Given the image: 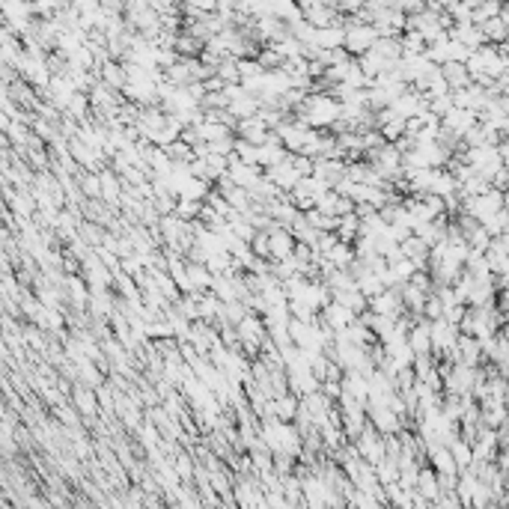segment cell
Returning <instances> with one entry per match:
<instances>
[{"label": "cell", "mask_w": 509, "mask_h": 509, "mask_svg": "<svg viewBox=\"0 0 509 509\" xmlns=\"http://www.w3.org/2000/svg\"><path fill=\"white\" fill-rule=\"evenodd\" d=\"M450 36L459 39V42H464V45L474 48V51H476V48H483L486 42H488V39H486V33H483V27H479L476 21H462V24H453V27H450Z\"/></svg>", "instance_id": "cell-11"}, {"label": "cell", "mask_w": 509, "mask_h": 509, "mask_svg": "<svg viewBox=\"0 0 509 509\" xmlns=\"http://www.w3.org/2000/svg\"><path fill=\"white\" fill-rule=\"evenodd\" d=\"M479 27H483V33H486V39L491 42V45H501V42H509V27H506V21H503L501 16H494V18L483 21Z\"/></svg>", "instance_id": "cell-22"}, {"label": "cell", "mask_w": 509, "mask_h": 509, "mask_svg": "<svg viewBox=\"0 0 509 509\" xmlns=\"http://www.w3.org/2000/svg\"><path fill=\"white\" fill-rule=\"evenodd\" d=\"M322 319L333 328V331H343V328H348L352 322H358V313L352 310V307H345V304H340V301H331L328 307L322 310Z\"/></svg>", "instance_id": "cell-12"}, {"label": "cell", "mask_w": 509, "mask_h": 509, "mask_svg": "<svg viewBox=\"0 0 509 509\" xmlns=\"http://www.w3.org/2000/svg\"><path fill=\"white\" fill-rule=\"evenodd\" d=\"M316 45H319V48H328V51L345 48V24H331V27H322V30L316 33Z\"/></svg>", "instance_id": "cell-15"}, {"label": "cell", "mask_w": 509, "mask_h": 509, "mask_svg": "<svg viewBox=\"0 0 509 509\" xmlns=\"http://www.w3.org/2000/svg\"><path fill=\"white\" fill-rule=\"evenodd\" d=\"M173 464H176V471H179V476H182V483H194V474H197V456H191V453H176Z\"/></svg>", "instance_id": "cell-26"}, {"label": "cell", "mask_w": 509, "mask_h": 509, "mask_svg": "<svg viewBox=\"0 0 509 509\" xmlns=\"http://www.w3.org/2000/svg\"><path fill=\"white\" fill-rule=\"evenodd\" d=\"M476 122H479V113H476V110H471V108H459V105H456V108L441 120V128H447V132H453V135H459V137L464 140L468 128H474Z\"/></svg>", "instance_id": "cell-6"}, {"label": "cell", "mask_w": 509, "mask_h": 509, "mask_svg": "<svg viewBox=\"0 0 509 509\" xmlns=\"http://www.w3.org/2000/svg\"><path fill=\"white\" fill-rule=\"evenodd\" d=\"M209 191H212V182H209V179H200V176H194V173H191V176L182 182L179 197H185V200H206Z\"/></svg>", "instance_id": "cell-19"}, {"label": "cell", "mask_w": 509, "mask_h": 509, "mask_svg": "<svg viewBox=\"0 0 509 509\" xmlns=\"http://www.w3.org/2000/svg\"><path fill=\"white\" fill-rule=\"evenodd\" d=\"M217 6H221V0H185V4H182V16L188 21H197L202 16H212V12H217Z\"/></svg>", "instance_id": "cell-20"}, {"label": "cell", "mask_w": 509, "mask_h": 509, "mask_svg": "<svg viewBox=\"0 0 509 509\" xmlns=\"http://www.w3.org/2000/svg\"><path fill=\"white\" fill-rule=\"evenodd\" d=\"M417 491L420 494H426V498L435 503V498L441 494V479H438V471L435 468H420V476H417Z\"/></svg>", "instance_id": "cell-17"}, {"label": "cell", "mask_w": 509, "mask_h": 509, "mask_svg": "<svg viewBox=\"0 0 509 509\" xmlns=\"http://www.w3.org/2000/svg\"><path fill=\"white\" fill-rule=\"evenodd\" d=\"M337 236H340V241L355 244V239L360 236V217H358V212H348V215H343V217H340Z\"/></svg>", "instance_id": "cell-23"}, {"label": "cell", "mask_w": 509, "mask_h": 509, "mask_svg": "<svg viewBox=\"0 0 509 509\" xmlns=\"http://www.w3.org/2000/svg\"><path fill=\"white\" fill-rule=\"evenodd\" d=\"M441 72H444V78L450 81V86H453V90H462V86L474 84V78H471V69H468V63L450 60V63H444V66H441Z\"/></svg>", "instance_id": "cell-16"}, {"label": "cell", "mask_w": 509, "mask_h": 509, "mask_svg": "<svg viewBox=\"0 0 509 509\" xmlns=\"http://www.w3.org/2000/svg\"><path fill=\"white\" fill-rule=\"evenodd\" d=\"M405 420L408 417H399L390 405H370V423L382 432V435H396L405 429Z\"/></svg>", "instance_id": "cell-4"}, {"label": "cell", "mask_w": 509, "mask_h": 509, "mask_svg": "<svg viewBox=\"0 0 509 509\" xmlns=\"http://www.w3.org/2000/svg\"><path fill=\"white\" fill-rule=\"evenodd\" d=\"M179 4H185V0H179Z\"/></svg>", "instance_id": "cell-33"}, {"label": "cell", "mask_w": 509, "mask_h": 509, "mask_svg": "<svg viewBox=\"0 0 509 509\" xmlns=\"http://www.w3.org/2000/svg\"><path fill=\"white\" fill-rule=\"evenodd\" d=\"M265 176L280 188V191H292V188L301 182V173H298V167H295V161H292V152H289V158L286 161H280V164H271V167H265Z\"/></svg>", "instance_id": "cell-5"}, {"label": "cell", "mask_w": 509, "mask_h": 509, "mask_svg": "<svg viewBox=\"0 0 509 509\" xmlns=\"http://www.w3.org/2000/svg\"><path fill=\"white\" fill-rule=\"evenodd\" d=\"M503 402H506V408H509V387H506V396H503Z\"/></svg>", "instance_id": "cell-32"}, {"label": "cell", "mask_w": 509, "mask_h": 509, "mask_svg": "<svg viewBox=\"0 0 509 509\" xmlns=\"http://www.w3.org/2000/svg\"><path fill=\"white\" fill-rule=\"evenodd\" d=\"M292 113L304 116V120H307L313 128H322V132H328L333 122L343 120V101L333 98L331 93H310Z\"/></svg>", "instance_id": "cell-1"}, {"label": "cell", "mask_w": 509, "mask_h": 509, "mask_svg": "<svg viewBox=\"0 0 509 509\" xmlns=\"http://www.w3.org/2000/svg\"><path fill=\"white\" fill-rule=\"evenodd\" d=\"M236 135L241 140H251V143H256V147H263V143L268 140V135H271V125L256 113V116H247V120H239Z\"/></svg>", "instance_id": "cell-7"}, {"label": "cell", "mask_w": 509, "mask_h": 509, "mask_svg": "<svg viewBox=\"0 0 509 509\" xmlns=\"http://www.w3.org/2000/svg\"><path fill=\"white\" fill-rule=\"evenodd\" d=\"M378 27L370 21H358L355 16H345V51L352 57L367 54L375 42H378Z\"/></svg>", "instance_id": "cell-2"}, {"label": "cell", "mask_w": 509, "mask_h": 509, "mask_svg": "<svg viewBox=\"0 0 509 509\" xmlns=\"http://www.w3.org/2000/svg\"><path fill=\"white\" fill-rule=\"evenodd\" d=\"M501 18L506 21V27H509V4H503V9H501Z\"/></svg>", "instance_id": "cell-31"}, {"label": "cell", "mask_w": 509, "mask_h": 509, "mask_svg": "<svg viewBox=\"0 0 509 509\" xmlns=\"http://www.w3.org/2000/svg\"><path fill=\"white\" fill-rule=\"evenodd\" d=\"M268 239H271V259H289V256L295 253V247H298L295 232L289 229V227L271 229V232H268Z\"/></svg>", "instance_id": "cell-8"}, {"label": "cell", "mask_w": 509, "mask_h": 509, "mask_svg": "<svg viewBox=\"0 0 509 509\" xmlns=\"http://www.w3.org/2000/svg\"><path fill=\"white\" fill-rule=\"evenodd\" d=\"M274 402H278V417L280 420H292V423H295V417L301 411V396L292 394V390H286V394L274 396Z\"/></svg>", "instance_id": "cell-21"}, {"label": "cell", "mask_w": 509, "mask_h": 509, "mask_svg": "<svg viewBox=\"0 0 509 509\" xmlns=\"http://www.w3.org/2000/svg\"><path fill=\"white\" fill-rule=\"evenodd\" d=\"M202 51H206V42H202L200 36H194L191 30H179L176 33V54L179 57H200Z\"/></svg>", "instance_id": "cell-18"}, {"label": "cell", "mask_w": 509, "mask_h": 509, "mask_svg": "<svg viewBox=\"0 0 509 509\" xmlns=\"http://www.w3.org/2000/svg\"><path fill=\"white\" fill-rule=\"evenodd\" d=\"M382 128V135L387 143H396L402 135H405V128H408V120H402V116H394V120H387L384 125H378Z\"/></svg>", "instance_id": "cell-27"}, {"label": "cell", "mask_w": 509, "mask_h": 509, "mask_svg": "<svg viewBox=\"0 0 509 509\" xmlns=\"http://www.w3.org/2000/svg\"><path fill=\"white\" fill-rule=\"evenodd\" d=\"M375 474H378V479H382V486L399 483V459H390V456H384L382 462L375 464Z\"/></svg>", "instance_id": "cell-25"}, {"label": "cell", "mask_w": 509, "mask_h": 509, "mask_svg": "<svg viewBox=\"0 0 509 509\" xmlns=\"http://www.w3.org/2000/svg\"><path fill=\"white\" fill-rule=\"evenodd\" d=\"M343 394L360 399L363 405H370V375L358 370H345L343 375Z\"/></svg>", "instance_id": "cell-10"}, {"label": "cell", "mask_w": 509, "mask_h": 509, "mask_svg": "<svg viewBox=\"0 0 509 509\" xmlns=\"http://www.w3.org/2000/svg\"><path fill=\"white\" fill-rule=\"evenodd\" d=\"M316 176L337 185L343 176H348V158H316Z\"/></svg>", "instance_id": "cell-13"}, {"label": "cell", "mask_w": 509, "mask_h": 509, "mask_svg": "<svg viewBox=\"0 0 509 509\" xmlns=\"http://www.w3.org/2000/svg\"><path fill=\"white\" fill-rule=\"evenodd\" d=\"M363 4H367V0H340V12L343 16H358V12L363 9Z\"/></svg>", "instance_id": "cell-29"}, {"label": "cell", "mask_w": 509, "mask_h": 509, "mask_svg": "<svg viewBox=\"0 0 509 509\" xmlns=\"http://www.w3.org/2000/svg\"><path fill=\"white\" fill-rule=\"evenodd\" d=\"M355 447H358V453L367 459V462H372V464H378L384 456H387V444H384V435L378 432L372 423L363 429V435L360 438H355Z\"/></svg>", "instance_id": "cell-3"}, {"label": "cell", "mask_w": 509, "mask_h": 509, "mask_svg": "<svg viewBox=\"0 0 509 509\" xmlns=\"http://www.w3.org/2000/svg\"><path fill=\"white\" fill-rule=\"evenodd\" d=\"M72 405H75V408L84 414V420L101 414L98 394H96V387H90V384H78L75 390H72Z\"/></svg>", "instance_id": "cell-9"}, {"label": "cell", "mask_w": 509, "mask_h": 509, "mask_svg": "<svg viewBox=\"0 0 509 509\" xmlns=\"http://www.w3.org/2000/svg\"><path fill=\"white\" fill-rule=\"evenodd\" d=\"M498 307H501V310H503V313L509 316V286H503V289H501V298H498Z\"/></svg>", "instance_id": "cell-30"}, {"label": "cell", "mask_w": 509, "mask_h": 509, "mask_svg": "<svg viewBox=\"0 0 509 509\" xmlns=\"http://www.w3.org/2000/svg\"><path fill=\"white\" fill-rule=\"evenodd\" d=\"M202 206H206V200H185V197H179L176 212H173V215L182 217V221H200Z\"/></svg>", "instance_id": "cell-24"}, {"label": "cell", "mask_w": 509, "mask_h": 509, "mask_svg": "<svg viewBox=\"0 0 509 509\" xmlns=\"http://www.w3.org/2000/svg\"><path fill=\"white\" fill-rule=\"evenodd\" d=\"M98 176H101V200H105L110 209L122 206V182H120V176H116L113 170H101Z\"/></svg>", "instance_id": "cell-14"}, {"label": "cell", "mask_w": 509, "mask_h": 509, "mask_svg": "<svg viewBox=\"0 0 509 509\" xmlns=\"http://www.w3.org/2000/svg\"><path fill=\"white\" fill-rule=\"evenodd\" d=\"M78 343H81V348H84V355H90L93 360H105V355H101V348H98V343H96L93 333L78 331ZM105 363H108V360H105Z\"/></svg>", "instance_id": "cell-28"}]
</instances>
